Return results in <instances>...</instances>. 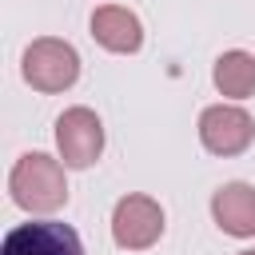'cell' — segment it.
Returning a JSON list of instances; mask_svg holds the SVG:
<instances>
[{
	"label": "cell",
	"mask_w": 255,
	"mask_h": 255,
	"mask_svg": "<svg viewBox=\"0 0 255 255\" xmlns=\"http://www.w3.org/2000/svg\"><path fill=\"white\" fill-rule=\"evenodd\" d=\"M8 195L20 211L28 215H48L56 207L68 203V179H64V163L52 159L48 151H28L16 159L12 175H8Z\"/></svg>",
	"instance_id": "6da1fadb"
},
{
	"label": "cell",
	"mask_w": 255,
	"mask_h": 255,
	"mask_svg": "<svg viewBox=\"0 0 255 255\" xmlns=\"http://www.w3.org/2000/svg\"><path fill=\"white\" fill-rule=\"evenodd\" d=\"M24 80L36 88V92H68L76 80H80V52L68 44V40H56V36H40L24 48V64H20Z\"/></svg>",
	"instance_id": "7a4b0ae2"
},
{
	"label": "cell",
	"mask_w": 255,
	"mask_h": 255,
	"mask_svg": "<svg viewBox=\"0 0 255 255\" xmlns=\"http://www.w3.org/2000/svg\"><path fill=\"white\" fill-rule=\"evenodd\" d=\"M56 147H60L64 167H76V171L92 167L100 159V151H104V124H100V116L92 108H84V104L68 108L56 120Z\"/></svg>",
	"instance_id": "3957f363"
},
{
	"label": "cell",
	"mask_w": 255,
	"mask_h": 255,
	"mask_svg": "<svg viewBox=\"0 0 255 255\" xmlns=\"http://www.w3.org/2000/svg\"><path fill=\"white\" fill-rule=\"evenodd\" d=\"M163 235V207L151 195H124L112 211V239L124 251H147Z\"/></svg>",
	"instance_id": "277c9868"
},
{
	"label": "cell",
	"mask_w": 255,
	"mask_h": 255,
	"mask_svg": "<svg viewBox=\"0 0 255 255\" xmlns=\"http://www.w3.org/2000/svg\"><path fill=\"white\" fill-rule=\"evenodd\" d=\"M255 139V120L239 108V104H211L199 116V143L211 155H239L247 151Z\"/></svg>",
	"instance_id": "5b68a950"
},
{
	"label": "cell",
	"mask_w": 255,
	"mask_h": 255,
	"mask_svg": "<svg viewBox=\"0 0 255 255\" xmlns=\"http://www.w3.org/2000/svg\"><path fill=\"white\" fill-rule=\"evenodd\" d=\"M0 255H84V243L76 227L60 219H32L4 235Z\"/></svg>",
	"instance_id": "8992f818"
},
{
	"label": "cell",
	"mask_w": 255,
	"mask_h": 255,
	"mask_svg": "<svg viewBox=\"0 0 255 255\" xmlns=\"http://www.w3.org/2000/svg\"><path fill=\"white\" fill-rule=\"evenodd\" d=\"M92 36L100 48L116 52V56H131L143 48V24L131 8L124 4H104L92 12Z\"/></svg>",
	"instance_id": "52a82bcc"
},
{
	"label": "cell",
	"mask_w": 255,
	"mask_h": 255,
	"mask_svg": "<svg viewBox=\"0 0 255 255\" xmlns=\"http://www.w3.org/2000/svg\"><path fill=\"white\" fill-rule=\"evenodd\" d=\"M211 215L219 223L223 235H235V239H251L255 235V187L251 183H223L215 195H211Z\"/></svg>",
	"instance_id": "ba28073f"
},
{
	"label": "cell",
	"mask_w": 255,
	"mask_h": 255,
	"mask_svg": "<svg viewBox=\"0 0 255 255\" xmlns=\"http://www.w3.org/2000/svg\"><path fill=\"white\" fill-rule=\"evenodd\" d=\"M211 80L219 88V96H231V100H247L255 92V56L243 52V48H231L215 60L211 68Z\"/></svg>",
	"instance_id": "9c48e42d"
},
{
	"label": "cell",
	"mask_w": 255,
	"mask_h": 255,
	"mask_svg": "<svg viewBox=\"0 0 255 255\" xmlns=\"http://www.w3.org/2000/svg\"><path fill=\"white\" fill-rule=\"evenodd\" d=\"M239 255H255V251H239Z\"/></svg>",
	"instance_id": "30bf717a"
}]
</instances>
